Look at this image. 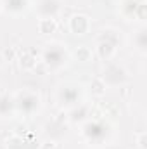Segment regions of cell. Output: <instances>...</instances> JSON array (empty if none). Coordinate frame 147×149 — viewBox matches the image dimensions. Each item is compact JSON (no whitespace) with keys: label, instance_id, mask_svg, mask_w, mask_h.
I'll return each mask as SVG.
<instances>
[{"label":"cell","instance_id":"cell-1","mask_svg":"<svg viewBox=\"0 0 147 149\" xmlns=\"http://www.w3.org/2000/svg\"><path fill=\"white\" fill-rule=\"evenodd\" d=\"M61 54L59 52H47V63H59Z\"/></svg>","mask_w":147,"mask_h":149}]
</instances>
